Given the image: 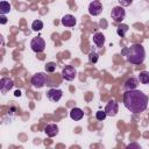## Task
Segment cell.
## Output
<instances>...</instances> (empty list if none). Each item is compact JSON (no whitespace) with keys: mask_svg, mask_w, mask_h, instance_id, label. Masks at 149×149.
<instances>
[{"mask_svg":"<svg viewBox=\"0 0 149 149\" xmlns=\"http://www.w3.org/2000/svg\"><path fill=\"white\" fill-rule=\"evenodd\" d=\"M7 22V17L5 15H0V23L1 24H5Z\"/></svg>","mask_w":149,"mask_h":149,"instance_id":"cb8c5ba5","label":"cell"},{"mask_svg":"<svg viewBox=\"0 0 149 149\" xmlns=\"http://www.w3.org/2000/svg\"><path fill=\"white\" fill-rule=\"evenodd\" d=\"M105 112L109 116H115L118 114V112H119V105H118V102L115 100H109L108 104L105 107Z\"/></svg>","mask_w":149,"mask_h":149,"instance_id":"52a82bcc","label":"cell"},{"mask_svg":"<svg viewBox=\"0 0 149 149\" xmlns=\"http://www.w3.org/2000/svg\"><path fill=\"white\" fill-rule=\"evenodd\" d=\"M106 116H107V114H106L105 111H98V112L95 113V118H97V120H99V121L105 120Z\"/></svg>","mask_w":149,"mask_h":149,"instance_id":"7402d4cb","label":"cell"},{"mask_svg":"<svg viewBox=\"0 0 149 149\" xmlns=\"http://www.w3.org/2000/svg\"><path fill=\"white\" fill-rule=\"evenodd\" d=\"M14 86V81L12 80V79H9V78H1V80H0V88H1V91L5 93V92H7V91H9L12 87Z\"/></svg>","mask_w":149,"mask_h":149,"instance_id":"8fae6325","label":"cell"},{"mask_svg":"<svg viewBox=\"0 0 149 149\" xmlns=\"http://www.w3.org/2000/svg\"><path fill=\"white\" fill-rule=\"evenodd\" d=\"M139 80L142 84H149V72L148 71H142L139 74Z\"/></svg>","mask_w":149,"mask_h":149,"instance_id":"ac0fdd59","label":"cell"},{"mask_svg":"<svg viewBox=\"0 0 149 149\" xmlns=\"http://www.w3.org/2000/svg\"><path fill=\"white\" fill-rule=\"evenodd\" d=\"M9 10H10V5H9V2H7V1H1V2H0V13H1V15H5V14L9 13Z\"/></svg>","mask_w":149,"mask_h":149,"instance_id":"2e32d148","label":"cell"},{"mask_svg":"<svg viewBox=\"0 0 149 149\" xmlns=\"http://www.w3.org/2000/svg\"><path fill=\"white\" fill-rule=\"evenodd\" d=\"M62 95H63V92H62L61 90H58V88H50V90L47 92V98H48L50 101H52V102L59 101L61 98H62Z\"/></svg>","mask_w":149,"mask_h":149,"instance_id":"ba28073f","label":"cell"},{"mask_svg":"<svg viewBox=\"0 0 149 149\" xmlns=\"http://www.w3.org/2000/svg\"><path fill=\"white\" fill-rule=\"evenodd\" d=\"M125 149H142V147L136 142H132V143L127 144V147Z\"/></svg>","mask_w":149,"mask_h":149,"instance_id":"603a6c76","label":"cell"},{"mask_svg":"<svg viewBox=\"0 0 149 149\" xmlns=\"http://www.w3.org/2000/svg\"><path fill=\"white\" fill-rule=\"evenodd\" d=\"M102 12V5L100 1H92L90 5H88V13L93 16H97L99 15L100 13Z\"/></svg>","mask_w":149,"mask_h":149,"instance_id":"9c48e42d","label":"cell"},{"mask_svg":"<svg viewBox=\"0 0 149 149\" xmlns=\"http://www.w3.org/2000/svg\"><path fill=\"white\" fill-rule=\"evenodd\" d=\"M77 76V71L76 69L72 66V65H66L65 68H63L62 70V77L64 80H68V81H71L76 78Z\"/></svg>","mask_w":149,"mask_h":149,"instance_id":"8992f818","label":"cell"},{"mask_svg":"<svg viewBox=\"0 0 149 149\" xmlns=\"http://www.w3.org/2000/svg\"><path fill=\"white\" fill-rule=\"evenodd\" d=\"M111 16H112L113 21H115V22H121V21L125 19V16H126V10H125V8H123L122 6H116V7H114V8L112 9Z\"/></svg>","mask_w":149,"mask_h":149,"instance_id":"277c9868","label":"cell"},{"mask_svg":"<svg viewBox=\"0 0 149 149\" xmlns=\"http://www.w3.org/2000/svg\"><path fill=\"white\" fill-rule=\"evenodd\" d=\"M30 47L33 49V51L35 52H42L44 49H45V42L42 37L37 36V37H34L30 42Z\"/></svg>","mask_w":149,"mask_h":149,"instance_id":"5b68a950","label":"cell"},{"mask_svg":"<svg viewBox=\"0 0 149 149\" xmlns=\"http://www.w3.org/2000/svg\"><path fill=\"white\" fill-rule=\"evenodd\" d=\"M127 31H128V26H127V24L121 23V24H119L118 28H116V34H118L120 37H123Z\"/></svg>","mask_w":149,"mask_h":149,"instance_id":"e0dca14e","label":"cell"},{"mask_svg":"<svg viewBox=\"0 0 149 149\" xmlns=\"http://www.w3.org/2000/svg\"><path fill=\"white\" fill-rule=\"evenodd\" d=\"M44 132H45V134H47L49 137H54V136H56V135L58 134V127H57V125H55V123H50V125H48V126L44 128Z\"/></svg>","mask_w":149,"mask_h":149,"instance_id":"5bb4252c","label":"cell"},{"mask_svg":"<svg viewBox=\"0 0 149 149\" xmlns=\"http://www.w3.org/2000/svg\"><path fill=\"white\" fill-rule=\"evenodd\" d=\"M70 116H71L72 120L78 121V120H81V119H83L84 112H83L80 108H78V107H73V108L70 111Z\"/></svg>","mask_w":149,"mask_h":149,"instance_id":"4fadbf2b","label":"cell"},{"mask_svg":"<svg viewBox=\"0 0 149 149\" xmlns=\"http://www.w3.org/2000/svg\"><path fill=\"white\" fill-rule=\"evenodd\" d=\"M47 81H48V77H47V74H44L43 72H37V73H35V74L31 77V79H30V83L33 84V86H34V87H37V88L43 87V86L47 84Z\"/></svg>","mask_w":149,"mask_h":149,"instance_id":"3957f363","label":"cell"},{"mask_svg":"<svg viewBox=\"0 0 149 149\" xmlns=\"http://www.w3.org/2000/svg\"><path fill=\"white\" fill-rule=\"evenodd\" d=\"M123 105L132 113H141L146 111L148 106V97L137 88L133 91H125Z\"/></svg>","mask_w":149,"mask_h":149,"instance_id":"6da1fadb","label":"cell"},{"mask_svg":"<svg viewBox=\"0 0 149 149\" xmlns=\"http://www.w3.org/2000/svg\"><path fill=\"white\" fill-rule=\"evenodd\" d=\"M55 70H56V64L54 62L47 63V65H45V71L47 72H54Z\"/></svg>","mask_w":149,"mask_h":149,"instance_id":"44dd1931","label":"cell"},{"mask_svg":"<svg viewBox=\"0 0 149 149\" xmlns=\"http://www.w3.org/2000/svg\"><path fill=\"white\" fill-rule=\"evenodd\" d=\"M137 85H139V79H136L134 77H130L125 81L123 88H125V91H133V90H136Z\"/></svg>","mask_w":149,"mask_h":149,"instance_id":"30bf717a","label":"cell"},{"mask_svg":"<svg viewBox=\"0 0 149 149\" xmlns=\"http://www.w3.org/2000/svg\"><path fill=\"white\" fill-rule=\"evenodd\" d=\"M98 58H99V56H98L97 52H91L90 56H88V61H90V63H92V64H95V63L98 62Z\"/></svg>","mask_w":149,"mask_h":149,"instance_id":"ffe728a7","label":"cell"},{"mask_svg":"<svg viewBox=\"0 0 149 149\" xmlns=\"http://www.w3.org/2000/svg\"><path fill=\"white\" fill-rule=\"evenodd\" d=\"M121 54L126 57V59L132 64H141L144 61L146 57V50L142 44H132L130 47L123 48L121 50Z\"/></svg>","mask_w":149,"mask_h":149,"instance_id":"7a4b0ae2","label":"cell"},{"mask_svg":"<svg viewBox=\"0 0 149 149\" xmlns=\"http://www.w3.org/2000/svg\"><path fill=\"white\" fill-rule=\"evenodd\" d=\"M14 95H15V97H20V95H21V91H20V90H16L15 93H14Z\"/></svg>","mask_w":149,"mask_h":149,"instance_id":"d4e9b609","label":"cell"},{"mask_svg":"<svg viewBox=\"0 0 149 149\" xmlns=\"http://www.w3.org/2000/svg\"><path fill=\"white\" fill-rule=\"evenodd\" d=\"M62 24L63 26H65V27H73L74 24H76V17L73 16V15H71V14H66V15H64L63 17H62Z\"/></svg>","mask_w":149,"mask_h":149,"instance_id":"7c38bea8","label":"cell"},{"mask_svg":"<svg viewBox=\"0 0 149 149\" xmlns=\"http://www.w3.org/2000/svg\"><path fill=\"white\" fill-rule=\"evenodd\" d=\"M31 28H33L34 31H40V30H42V28H43V22H42L41 20H35V21L31 23Z\"/></svg>","mask_w":149,"mask_h":149,"instance_id":"d6986e66","label":"cell"},{"mask_svg":"<svg viewBox=\"0 0 149 149\" xmlns=\"http://www.w3.org/2000/svg\"><path fill=\"white\" fill-rule=\"evenodd\" d=\"M93 43L98 47V48H101L105 43V36L100 31H97L94 35H93Z\"/></svg>","mask_w":149,"mask_h":149,"instance_id":"9a60e30c","label":"cell"}]
</instances>
